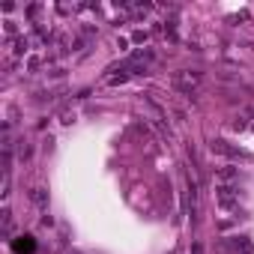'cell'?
Masks as SVG:
<instances>
[{"label": "cell", "mask_w": 254, "mask_h": 254, "mask_svg": "<svg viewBox=\"0 0 254 254\" xmlns=\"http://www.w3.org/2000/svg\"><path fill=\"white\" fill-rule=\"evenodd\" d=\"M174 87L180 90V93H186V96H191L197 87H200V81H203V72H197V69H180V72H174Z\"/></svg>", "instance_id": "1"}, {"label": "cell", "mask_w": 254, "mask_h": 254, "mask_svg": "<svg viewBox=\"0 0 254 254\" xmlns=\"http://www.w3.org/2000/svg\"><path fill=\"white\" fill-rule=\"evenodd\" d=\"M215 203L224 212H233V209H239V191L233 186H215Z\"/></svg>", "instance_id": "2"}, {"label": "cell", "mask_w": 254, "mask_h": 254, "mask_svg": "<svg viewBox=\"0 0 254 254\" xmlns=\"http://www.w3.org/2000/svg\"><path fill=\"white\" fill-rule=\"evenodd\" d=\"M212 153H218V156H230V159H242V162H251V153H248V150H239V147L227 144L224 138H215V141H212Z\"/></svg>", "instance_id": "3"}, {"label": "cell", "mask_w": 254, "mask_h": 254, "mask_svg": "<svg viewBox=\"0 0 254 254\" xmlns=\"http://www.w3.org/2000/svg\"><path fill=\"white\" fill-rule=\"evenodd\" d=\"M239 180V168H215V186H233Z\"/></svg>", "instance_id": "4"}, {"label": "cell", "mask_w": 254, "mask_h": 254, "mask_svg": "<svg viewBox=\"0 0 254 254\" xmlns=\"http://www.w3.org/2000/svg\"><path fill=\"white\" fill-rule=\"evenodd\" d=\"M230 248H233V254H254V245H251L248 236H233L230 239Z\"/></svg>", "instance_id": "5"}, {"label": "cell", "mask_w": 254, "mask_h": 254, "mask_svg": "<svg viewBox=\"0 0 254 254\" xmlns=\"http://www.w3.org/2000/svg\"><path fill=\"white\" fill-rule=\"evenodd\" d=\"M0 224H3V239H12V209L3 206V212H0Z\"/></svg>", "instance_id": "6"}, {"label": "cell", "mask_w": 254, "mask_h": 254, "mask_svg": "<svg viewBox=\"0 0 254 254\" xmlns=\"http://www.w3.org/2000/svg\"><path fill=\"white\" fill-rule=\"evenodd\" d=\"M30 200H33L36 206H42V209H45V206H48V191L36 186V189H30Z\"/></svg>", "instance_id": "7"}, {"label": "cell", "mask_w": 254, "mask_h": 254, "mask_svg": "<svg viewBox=\"0 0 254 254\" xmlns=\"http://www.w3.org/2000/svg\"><path fill=\"white\" fill-rule=\"evenodd\" d=\"M15 251H18V254H30V251H33V236H18Z\"/></svg>", "instance_id": "8"}, {"label": "cell", "mask_w": 254, "mask_h": 254, "mask_svg": "<svg viewBox=\"0 0 254 254\" xmlns=\"http://www.w3.org/2000/svg\"><path fill=\"white\" fill-rule=\"evenodd\" d=\"M30 156H33V147H30L27 141H18V159H21V162H27Z\"/></svg>", "instance_id": "9"}, {"label": "cell", "mask_w": 254, "mask_h": 254, "mask_svg": "<svg viewBox=\"0 0 254 254\" xmlns=\"http://www.w3.org/2000/svg\"><path fill=\"white\" fill-rule=\"evenodd\" d=\"M230 129H233V132H242V129H248V117H245V114H242V117H236V120L230 123Z\"/></svg>", "instance_id": "10"}, {"label": "cell", "mask_w": 254, "mask_h": 254, "mask_svg": "<svg viewBox=\"0 0 254 254\" xmlns=\"http://www.w3.org/2000/svg\"><path fill=\"white\" fill-rule=\"evenodd\" d=\"M3 30H6V36H18V24H15V21H9V18L3 21Z\"/></svg>", "instance_id": "11"}, {"label": "cell", "mask_w": 254, "mask_h": 254, "mask_svg": "<svg viewBox=\"0 0 254 254\" xmlns=\"http://www.w3.org/2000/svg\"><path fill=\"white\" fill-rule=\"evenodd\" d=\"M27 48H30V39H27V36H21V39L15 42V54H24Z\"/></svg>", "instance_id": "12"}, {"label": "cell", "mask_w": 254, "mask_h": 254, "mask_svg": "<svg viewBox=\"0 0 254 254\" xmlns=\"http://www.w3.org/2000/svg\"><path fill=\"white\" fill-rule=\"evenodd\" d=\"M191 254H203V248H200V245H194V248H191Z\"/></svg>", "instance_id": "13"}, {"label": "cell", "mask_w": 254, "mask_h": 254, "mask_svg": "<svg viewBox=\"0 0 254 254\" xmlns=\"http://www.w3.org/2000/svg\"><path fill=\"white\" fill-rule=\"evenodd\" d=\"M171 254H180V248H174V251H171Z\"/></svg>", "instance_id": "14"}]
</instances>
